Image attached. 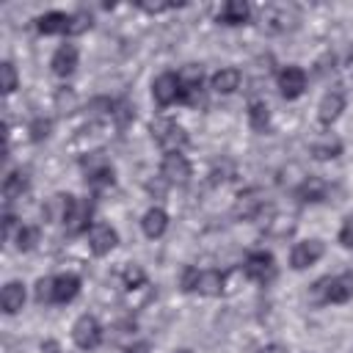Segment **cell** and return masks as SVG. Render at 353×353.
<instances>
[{"instance_id": "8992f818", "label": "cell", "mask_w": 353, "mask_h": 353, "mask_svg": "<svg viewBox=\"0 0 353 353\" xmlns=\"http://www.w3.org/2000/svg\"><path fill=\"white\" fill-rule=\"evenodd\" d=\"M295 22H298L295 6L276 3V6H265V11H262V28L268 33H284V30L295 28Z\"/></svg>"}, {"instance_id": "60d3db41", "label": "cell", "mask_w": 353, "mask_h": 353, "mask_svg": "<svg viewBox=\"0 0 353 353\" xmlns=\"http://www.w3.org/2000/svg\"><path fill=\"white\" fill-rule=\"evenodd\" d=\"M41 350H47V353H58V345L50 339V342H44V345H41Z\"/></svg>"}, {"instance_id": "52a82bcc", "label": "cell", "mask_w": 353, "mask_h": 353, "mask_svg": "<svg viewBox=\"0 0 353 353\" xmlns=\"http://www.w3.org/2000/svg\"><path fill=\"white\" fill-rule=\"evenodd\" d=\"M201 66L196 63H188L182 72H179V102L196 108L201 102Z\"/></svg>"}, {"instance_id": "2e32d148", "label": "cell", "mask_w": 353, "mask_h": 353, "mask_svg": "<svg viewBox=\"0 0 353 353\" xmlns=\"http://www.w3.org/2000/svg\"><path fill=\"white\" fill-rule=\"evenodd\" d=\"M91 215H94V201H91V199H77V201H74V210H72V215H69V221L63 223L66 232H69V234H83V232H88Z\"/></svg>"}, {"instance_id": "7402d4cb", "label": "cell", "mask_w": 353, "mask_h": 353, "mask_svg": "<svg viewBox=\"0 0 353 353\" xmlns=\"http://www.w3.org/2000/svg\"><path fill=\"white\" fill-rule=\"evenodd\" d=\"M55 279V287H52V303H69L77 298L80 292V276L74 273H61V276H52Z\"/></svg>"}, {"instance_id": "5b68a950", "label": "cell", "mask_w": 353, "mask_h": 353, "mask_svg": "<svg viewBox=\"0 0 353 353\" xmlns=\"http://www.w3.org/2000/svg\"><path fill=\"white\" fill-rule=\"evenodd\" d=\"M243 273L251 279V281H259V284H268L276 279V259L270 251L259 248V251H251L243 262Z\"/></svg>"}, {"instance_id": "5bb4252c", "label": "cell", "mask_w": 353, "mask_h": 353, "mask_svg": "<svg viewBox=\"0 0 353 353\" xmlns=\"http://www.w3.org/2000/svg\"><path fill=\"white\" fill-rule=\"evenodd\" d=\"M74 196L72 193H55L52 199H47V204L41 207V215L47 223H66L72 210H74Z\"/></svg>"}, {"instance_id": "9a60e30c", "label": "cell", "mask_w": 353, "mask_h": 353, "mask_svg": "<svg viewBox=\"0 0 353 353\" xmlns=\"http://www.w3.org/2000/svg\"><path fill=\"white\" fill-rule=\"evenodd\" d=\"M342 110H345V94L342 91H328L317 105V121L323 127H331L342 116Z\"/></svg>"}, {"instance_id": "f1b7e54d", "label": "cell", "mask_w": 353, "mask_h": 353, "mask_svg": "<svg viewBox=\"0 0 353 353\" xmlns=\"http://www.w3.org/2000/svg\"><path fill=\"white\" fill-rule=\"evenodd\" d=\"M39 226H30V223H22L14 234V243H17V251H30L36 243H39Z\"/></svg>"}, {"instance_id": "d6a6232c", "label": "cell", "mask_w": 353, "mask_h": 353, "mask_svg": "<svg viewBox=\"0 0 353 353\" xmlns=\"http://www.w3.org/2000/svg\"><path fill=\"white\" fill-rule=\"evenodd\" d=\"M91 28V14L88 11H77V14H72V22H69V33L72 36H80V33H85Z\"/></svg>"}, {"instance_id": "e575fe53", "label": "cell", "mask_w": 353, "mask_h": 353, "mask_svg": "<svg viewBox=\"0 0 353 353\" xmlns=\"http://www.w3.org/2000/svg\"><path fill=\"white\" fill-rule=\"evenodd\" d=\"M196 281H199V268L185 265L182 273H179V287H182V292H196Z\"/></svg>"}, {"instance_id": "484cf974", "label": "cell", "mask_w": 353, "mask_h": 353, "mask_svg": "<svg viewBox=\"0 0 353 353\" xmlns=\"http://www.w3.org/2000/svg\"><path fill=\"white\" fill-rule=\"evenodd\" d=\"M223 281H226V276H223L221 270H199L196 292H199V295H210V298H215V295L223 292Z\"/></svg>"}, {"instance_id": "1f68e13d", "label": "cell", "mask_w": 353, "mask_h": 353, "mask_svg": "<svg viewBox=\"0 0 353 353\" xmlns=\"http://www.w3.org/2000/svg\"><path fill=\"white\" fill-rule=\"evenodd\" d=\"M121 279H124V287H127V290H138V287L146 284V273H143L138 265H127L124 273H121Z\"/></svg>"}, {"instance_id": "74e56055", "label": "cell", "mask_w": 353, "mask_h": 353, "mask_svg": "<svg viewBox=\"0 0 353 353\" xmlns=\"http://www.w3.org/2000/svg\"><path fill=\"white\" fill-rule=\"evenodd\" d=\"M19 226H22V223H19ZM19 226H17V215L6 212V215H3V240H11L14 229H19Z\"/></svg>"}, {"instance_id": "cb8c5ba5", "label": "cell", "mask_w": 353, "mask_h": 353, "mask_svg": "<svg viewBox=\"0 0 353 353\" xmlns=\"http://www.w3.org/2000/svg\"><path fill=\"white\" fill-rule=\"evenodd\" d=\"M25 298H28L25 284H22V281H8V284L3 287V292H0L3 312H6V314H17V312L25 306Z\"/></svg>"}, {"instance_id": "3957f363", "label": "cell", "mask_w": 353, "mask_h": 353, "mask_svg": "<svg viewBox=\"0 0 353 353\" xmlns=\"http://www.w3.org/2000/svg\"><path fill=\"white\" fill-rule=\"evenodd\" d=\"M83 171H85V185L91 190H102V188H110L116 182V171L113 165L105 160V157H97V154H88L80 160Z\"/></svg>"}, {"instance_id": "4fadbf2b", "label": "cell", "mask_w": 353, "mask_h": 353, "mask_svg": "<svg viewBox=\"0 0 353 353\" xmlns=\"http://www.w3.org/2000/svg\"><path fill=\"white\" fill-rule=\"evenodd\" d=\"M119 245V232L110 223H94L88 232V248L94 256H105Z\"/></svg>"}, {"instance_id": "9c48e42d", "label": "cell", "mask_w": 353, "mask_h": 353, "mask_svg": "<svg viewBox=\"0 0 353 353\" xmlns=\"http://www.w3.org/2000/svg\"><path fill=\"white\" fill-rule=\"evenodd\" d=\"M323 254H325L323 240H301V243H295L292 251H290V268H292V270H306V268H312L314 262H320Z\"/></svg>"}, {"instance_id": "7a4b0ae2", "label": "cell", "mask_w": 353, "mask_h": 353, "mask_svg": "<svg viewBox=\"0 0 353 353\" xmlns=\"http://www.w3.org/2000/svg\"><path fill=\"white\" fill-rule=\"evenodd\" d=\"M149 132H152L154 143H157L165 154L182 152V149L188 146V132H185L174 119H157V121H152Z\"/></svg>"}, {"instance_id": "d4e9b609", "label": "cell", "mask_w": 353, "mask_h": 353, "mask_svg": "<svg viewBox=\"0 0 353 353\" xmlns=\"http://www.w3.org/2000/svg\"><path fill=\"white\" fill-rule=\"evenodd\" d=\"M28 188H30V176H28V171L14 168V171H8L6 179H3V199H6V201H14V199H19Z\"/></svg>"}, {"instance_id": "d6986e66", "label": "cell", "mask_w": 353, "mask_h": 353, "mask_svg": "<svg viewBox=\"0 0 353 353\" xmlns=\"http://www.w3.org/2000/svg\"><path fill=\"white\" fill-rule=\"evenodd\" d=\"M69 22H72V14H66V11H47L41 17H36V30L41 36L69 33Z\"/></svg>"}, {"instance_id": "7bdbcfd3", "label": "cell", "mask_w": 353, "mask_h": 353, "mask_svg": "<svg viewBox=\"0 0 353 353\" xmlns=\"http://www.w3.org/2000/svg\"><path fill=\"white\" fill-rule=\"evenodd\" d=\"M174 353H193V350H188V347H179V350H174Z\"/></svg>"}, {"instance_id": "30bf717a", "label": "cell", "mask_w": 353, "mask_h": 353, "mask_svg": "<svg viewBox=\"0 0 353 353\" xmlns=\"http://www.w3.org/2000/svg\"><path fill=\"white\" fill-rule=\"evenodd\" d=\"M276 83H279V94H281L284 99H298V97L306 91V72H303L301 66L290 63V66H284V69L279 72Z\"/></svg>"}, {"instance_id": "8d00e7d4", "label": "cell", "mask_w": 353, "mask_h": 353, "mask_svg": "<svg viewBox=\"0 0 353 353\" xmlns=\"http://www.w3.org/2000/svg\"><path fill=\"white\" fill-rule=\"evenodd\" d=\"M336 240H339V245H345V248H353V218H347V221L342 223V229H339Z\"/></svg>"}, {"instance_id": "4316f807", "label": "cell", "mask_w": 353, "mask_h": 353, "mask_svg": "<svg viewBox=\"0 0 353 353\" xmlns=\"http://www.w3.org/2000/svg\"><path fill=\"white\" fill-rule=\"evenodd\" d=\"M248 124L254 132H265L270 127V108L265 99H251L248 102Z\"/></svg>"}, {"instance_id": "ffe728a7", "label": "cell", "mask_w": 353, "mask_h": 353, "mask_svg": "<svg viewBox=\"0 0 353 353\" xmlns=\"http://www.w3.org/2000/svg\"><path fill=\"white\" fill-rule=\"evenodd\" d=\"M141 229H143V234H146L149 240L163 237L165 229H168V212H165L163 207H149V210L143 212V218H141Z\"/></svg>"}, {"instance_id": "ba28073f", "label": "cell", "mask_w": 353, "mask_h": 353, "mask_svg": "<svg viewBox=\"0 0 353 353\" xmlns=\"http://www.w3.org/2000/svg\"><path fill=\"white\" fill-rule=\"evenodd\" d=\"M265 207V193L259 188H245L237 193L234 199V207H232V215L237 221H254Z\"/></svg>"}, {"instance_id": "8fae6325", "label": "cell", "mask_w": 353, "mask_h": 353, "mask_svg": "<svg viewBox=\"0 0 353 353\" xmlns=\"http://www.w3.org/2000/svg\"><path fill=\"white\" fill-rule=\"evenodd\" d=\"M160 176L168 182V185H185L190 179V160L182 154V152H171L163 157L160 163Z\"/></svg>"}, {"instance_id": "836d02e7", "label": "cell", "mask_w": 353, "mask_h": 353, "mask_svg": "<svg viewBox=\"0 0 353 353\" xmlns=\"http://www.w3.org/2000/svg\"><path fill=\"white\" fill-rule=\"evenodd\" d=\"M110 116H113V119H116V121L124 127V124H127V121L135 116V108H132L127 99H119V102H113V110H110Z\"/></svg>"}, {"instance_id": "83f0119b", "label": "cell", "mask_w": 353, "mask_h": 353, "mask_svg": "<svg viewBox=\"0 0 353 353\" xmlns=\"http://www.w3.org/2000/svg\"><path fill=\"white\" fill-rule=\"evenodd\" d=\"M342 154V141L339 138H325V141H317L312 146V157L314 160H334Z\"/></svg>"}, {"instance_id": "4dcf8cb0", "label": "cell", "mask_w": 353, "mask_h": 353, "mask_svg": "<svg viewBox=\"0 0 353 353\" xmlns=\"http://www.w3.org/2000/svg\"><path fill=\"white\" fill-rule=\"evenodd\" d=\"M0 74H3V94H14L17 85H19V77H17V69L11 61H3L0 63Z\"/></svg>"}, {"instance_id": "e0dca14e", "label": "cell", "mask_w": 353, "mask_h": 353, "mask_svg": "<svg viewBox=\"0 0 353 353\" xmlns=\"http://www.w3.org/2000/svg\"><path fill=\"white\" fill-rule=\"evenodd\" d=\"M77 47L74 44H61L55 52H52V58H50V66H52V74H58V77H69L74 69H77Z\"/></svg>"}, {"instance_id": "f546056e", "label": "cell", "mask_w": 353, "mask_h": 353, "mask_svg": "<svg viewBox=\"0 0 353 353\" xmlns=\"http://www.w3.org/2000/svg\"><path fill=\"white\" fill-rule=\"evenodd\" d=\"M28 132H30V141H33V143L47 141V138H50V132H52V119H44V116L33 119V121H30V127H28Z\"/></svg>"}, {"instance_id": "b9f144b4", "label": "cell", "mask_w": 353, "mask_h": 353, "mask_svg": "<svg viewBox=\"0 0 353 353\" xmlns=\"http://www.w3.org/2000/svg\"><path fill=\"white\" fill-rule=\"evenodd\" d=\"M347 72H350V74H353V50H350V52H347Z\"/></svg>"}, {"instance_id": "d590c367", "label": "cell", "mask_w": 353, "mask_h": 353, "mask_svg": "<svg viewBox=\"0 0 353 353\" xmlns=\"http://www.w3.org/2000/svg\"><path fill=\"white\" fill-rule=\"evenodd\" d=\"M52 287H55V279L41 276V279L36 281V301H39V303H52Z\"/></svg>"}, {"instance_id": "ab89813d", "label": "cell", "mask_w": 353, "mask_h": 353, "mask_svg": "<svg viewBox=\"0 0 353 353\" xmlns=\"http://www.w3.org/2000/svg\"><path fill=\"white\" fill-rule=\"evenodd\" d=\"M124 353H152V345L143 342V339H138V342H130V345L124 347Z\"/></svg>"}, {"instance_id": "ac0fdd59", "label": "cell", "mask_w": 353, "mask_h": 353, "mask_svg": "<svg viewBox=\"0 0 353 353\" xmlns=\"http://www.w3.org/2000/svg\"><path fill=\"white\" fill-rule=\"evenodd\" d=\"M251 19V6L243 3V0H226L218 11V22L221 25H229V28H237V25H245Z\"/></svg>"}, {"instance_id": "603a6c76", "label": "cell", "mask_w": 353, "mask_h": 353, "mask_svg": "<svg viewBox=\"0 0 353 353\" xmlns=\"http://www.w3.org/2000/svg\"><path fill=\"white\" fill-rule=\"evenodd\" d=\"M240 80H243L240 69L223 66V69H218V72L210 77V85H212L215 94H234V91L240 88Z\"/></svg>"}, {"instance_id": "7c38bea8", "label": "cell", "mask_w": 353, "mask_h": 353, "mask_svg": "<svg viewBox=\"0 0 353 353\" xmlns=\"http://www.w3.org/2000/svg\"><path fill=\"white\" fill-rule=\"evenodd\" d=\"M152 99L160 105V108H168L179 99V74L176 72H163L154 77L152 83Z\"/></svg>"}, {"instance_id": "44dd1931", "label": "cell", "mask_w": 353, "mask_h": 353, "mask_svg": "<svg viewBox=\"0 0 353 353\" xmlns=\"http://www.w3.org/2000/svg\"><path fill=\"white\" fill-rule=\"evenodd\" d=\"M325 193H328V185H325V179H320V176H309V179H303V182L295 188V199H298L301 204L325 201Z\"/></svg>"}, {"instance_id": "f35d334b", "label": "cell", "mask_w": 353, "mask_h": 353, "mask_svg": "<svg viewBox=\"0 0 353 353\" xmlns=\"http://www.w3.org/2000/svg\"><path fill=\"white\" fill-rule=\"evenodd\" d=\"M143 11H149V14H157V11H171V8H176L174 3H138Z\"/></svg>"}, {"instance_id": "277c9868", "label": "cell", "mask_w": 353, "mask_h": 353, "mask_svg": "<svg viewBox=\"0 0 353 353\" xmlns=\"http://www.w3.org/2000/svg\"><path fill=\"white\" fill-rule=\"evenodd\" d=\"M72 342L80 350H97L102 345V325L94 314H80L72 325Z\"/></svg>"}, {"instance_id": "6da1fadb", "label": "cell", "mask_w": 353, "mask_h": 353, "mask_svg": "<svg viewBox=\"0 0 353 353\" xmlns=\"http://www.w3.org/2000/svg\"><path fill=\"white\" fill-rule=\"evenodd\" d=\"M312 292L323 301V303H347L353 298V276L342 273V276H325L320 281H314Z\"/></svg>"}]
</instances>
